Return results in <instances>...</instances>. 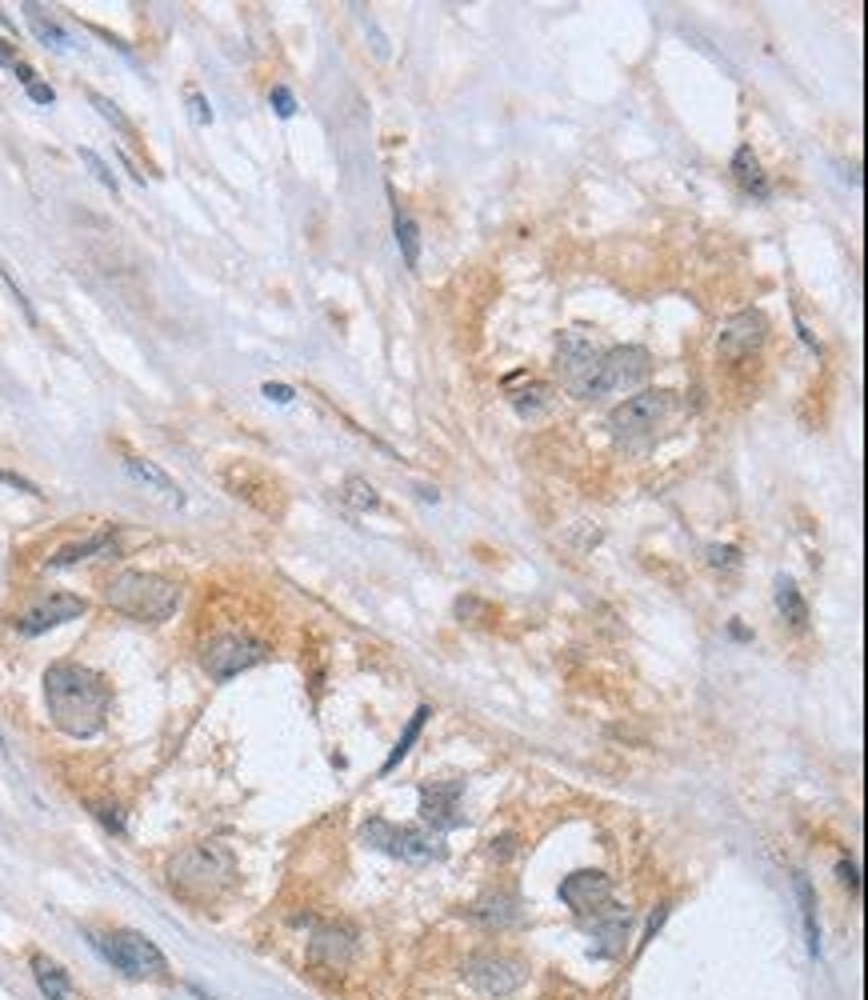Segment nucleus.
<instances>
[{
  "label": "nucleus",
  "instance_id": "f3484780",
  "mask_svg": "<svg viewBox=\"0 0 868 1000\" xmlns=\"http://www.w3.org/2000/svg\"><path fill=\"white\" fill-rule=\"evenodd\" d=\"M104 552H116V540L104 532V536H88V540H80V544H64V548H56L52 556H48V568H68V564H80V560H88V556H104Z\"/></svg>",
  "mask_w": 868,
  "mask_h": 1000
},
{
  "label": "nucleus",
  "instance_id": "5701e85b",
  "mask_svg": "<svg viewBox=\"0 0 868 1000\" xmlns=\"http://www.w3.org/2000/svg\"><path fill=\"white\" fill-rule=\"evenodd\" d=\"M428 716H432V708H428V704H420V708H416V712H412V720H408V728H404V732H400V740H396V748H392V752H388V760H384V764H380V772H392V768H396V764H400V760H404V756H408V748H412V744H416V736H420V728H424V720H428Z\"/></svg>",
  "mask_w": 868,
  "mask_h": 1000
},
{
  "label": "nucleus",
  "instance_id": "f704fd0d",
  "mask_svg": "<svg viewBox=\"0 0 868 1000\" xmlns=\"http://www.w3.org/2000/svg\"><path fill=\"white\" fill-rule=\"evenodd\" d=\"M0 68H16V48L8 40H0Z\"/></svg>",
  "mask_w": 868,
  "mask_h": 1000
},
{
  "label": "nucleus",
  "instance_id": "1a4fd4ad",
  "mask_svg": "<svg viewBox=\"0 0 868 1000\" xmlns=\"http://www.w3.org/2000/svg\"><path fill=\"white\" fill-rule=\"evenodd\" d=\"M668 416V392H636L628 400H620L612 412H608V428L612 436L620 440H636V436H648L660 428V420Z\"/></svg>",
  "mask_w": 868,
  "mask_h": 1000
},
{
  "label": "nucleus",
  "instance_id": "0eeeda50",
  "mask_svg": "<svg viewBox=\"0 0 868 1000\" xmlns=\"http://www.w3.org/2000/svg\"><path fill=\"white\" fill-rule=\"evenodd\" d=\"M364 844H372L376 852H388V856H400V860H412V864H424V860H440L444 856V840L440 832L416 824V828H396L388 820H368L360 828Z\"/></svg>",
  "mask_w": 868,
  "mask_h": 1000
},
{
  "label": "nucleus",
  "instance_id": "f257e3e1",
  "mask_svg": "<svg viewBox=\"0 0 868 1000\" xmlns=\"http://www.w3.org/2000/svg\"><path fill=\"white\" fill-rule=\"evenodd\" d=\"M108 680L76 660H56L44 672V708L52 724L72 740H92L108 720Z\"/></svg>",
  "mask_w": 868,
  "mask_h": 1000
},
{
  "label": "nucleus",
  "instance_id": "ddd939ff",
  "mask_svg": "<svg viewBox=\"0 0 868 1000\" xmlns=\"http://www.w3.org/2000/svg\"><path fill=\"white\" fill-rule=\"evenodd\" d=\"M460 796H464V780H440V784H424L420 788V820L432 832H448L456 828L460 816Z\"/></svg>",
  "mask_w": 868,
  "mask_h": 1000
},
{
  "label": "nucleus",
  "instance_id": "473e14b6",
  "mask_svg": "<svg viewBox=\"0 0 868 1000\" xmlns=\"http://www.w3.org/2000/svg\"><path fill=\"white\" fill-rule=\"evenodd\" d=\"M836 872H840V880H844V884H848L852 892H860V880H856V864H852V860H844V856H840Z\"/></svg>",
  "mask_w": 868,
  "mask_h": 1000
},
{
  "label": "nucleus",
  "instance_id": "aec40b11",
  "mask_svg": "<svg viewBox=\"0 0 868 1000\" xmlns=\"http://www.w3.org/2000/svg\"><path fill=\"white\" fill-rule=\"evenodd\" d=\"M776 612H780L788 624H796V628H804V624H808V604H804L800 588H796L788 576H780V580H776Z\"/></svg>",
  "mask_w": 868,
  "mask_h": 1000
},
{
  "label": "nucleus",
  "instance_id": "2f4dec72",
  "mask_svg": "<svg viewBox=\"0 0 868 1000\" xmlns=\"http://www.w3.org/2000/svg\"><path fill=\"white\" fill-rule=\"evenodd\" d=\"M260 392H264L268 400H276V404H292V396H296L288 384H272V380H268V384H260Z\"/></svg>",
  "mask_w": 868,
  "mask_h": 1000
},
{
  "label": "nucleus",
  "instance_id": "9d476101",
  "mask_svg": "<svg viewBox=\"0 0 868 1000\" xmlns=\"http://www.w3.org/2000/svg\"><path fill=\"white\" fill-rule=\"evenodd\" d=\"M528 968L516 960V956H500V952H484V956H472L468 968H464V980L484 992V996H508L524 984Z\"/></svg>",
  "mask_w": 868,
  "mask_h": 1000
},
{
  "label": "nucleus",
  "instance_id": "a878e982",
  "mask_svg": "<svg viewBox=\"0 0 868 1000\" xmlns=\"http://www.w3.org/2000/svg\"><path fill=\"white\" fill-rule=\"evenodd\" d=\"M88 100H92V108H96V112H100L104 120H112V124H116L120 132H128V136H132V124H128V120L120 116V108H116V104H112L108 96H100V92H88Z\"/></svg>",
  "mask_w": 868,
  "mask_h": 1000
},
{
  "label": "nucleus",
  "instance_id": "2eb2a0df",
  "mask_svg": "<svg viewBox=\"0 0 868 1000\" xmlns=\"http://www.w3.org/2000/svg\"><path fill=\"white\" fill-rule=\"evenodd\" d=\"M32 976H36V984H40V992H44L48 1000H76V988H72L68 972H64L52 956L36 952V956H32Z\"/></svg>",
  "mask_w": 868,
  "mask_h": 1000
},
{
  "label": "nucleus",
  "instance_id": "bb28decb",
  "mask_svg": "<svg viewBox=\"0 0 868 1000\" xmlns=\"http://www.w3.org/2000/svg\"><path fill=\"white\" fill-rule=\"evenodd\" d=\"M268 104H272V112H276L280 120H288V116L296 112V96H292V88H284V84H272Z\"/></svg>",
  "mask_w": 868,
  "mask_h": 1000
},
{
  "label": "nucleus",
  "instance_id": "423d86ee",
  "mask_svg": "<svg viewBox=\"0 0 868 1000\" xmlns=\"http://www.w3.org/2000/svg\"><path fill=\"white\" fill-rule=\"evenodd\" d=\"M92 948L128 980H160L168 972L164 952L132 928H112V932H92Z\"/></svg>",
  "mask_w": 868,
  "mask_h": 1000
},
{
  "label": "nucleus",
  "instance_id": "b1692460",
  "mask_svg": "<svg viewBox=\"0 0 868 1000\" xmlns=\"http://www.w3.org/2000/svg\"><path fill=\"white\" fill-rule=\"evenodd\" d=\"M548 404H552V388H548L544 380H528V388L512 392V408H516L520 416H536V412H544Z\"/></svg>",
  "mask_w": 868,
  "mask_h": 1000
},
{
  "label": "nucleus",
  "instance_id": "72a5a7b5",
  "mask_svg": "<svg viewBox=\"0 0 868 1000\" xmlns=\"http://www.w3.org/2000/svg\"><path fill=\"white\" fill-rule=\"evenodd\" d=\"M96 816H100V820H104V824H108V828H112V832H124V824H120V816H116V808H100V812H96Z\"/></svg>",
  "mask_w": 868,
  "mask_h": 1000
},
{
  "label": "nucleus",
  "instance_id": "a211bd4d",
  "mask_svg": "<svg viewBox=\"0 0 868 1000\" xmlns=\"http://www.w3.org/2000/svg\"><path fill=\"white\" fill-rule=\"evenodd\" d=\"M348 952H352V936H348V932H340V928H324V932H316V936H312V960H324L328 968L344 964V960H348Z\"/></svg>",
  "mask_w": 868,
  "mask_h": 1000
},
{
  "label": "nucleus",
  "instance_id": "7ed1b4c3",
  "mask_svg": "<svg viewBox=\"0 0 868 1000\" xmlns=\"http://www.w3.org/2000/svg\"><path fill=\"white\" fill-rule=\"evenodd\" d=\"M104 604L116 608L120 616L128 620H140V624H160L176 612L180 604V588L156 572H140V568H128V572H116L108 584H104Z\"/></svg>",
  "mask_w": 868,
  "mask_h": 1000
},
{
  "label": "nucleus",
  "instance_id": "393cba45",
  "mask_svg": "<svg viewBox=\"0 0 868 1000\" xmlns=\"http://www.w3.org/2000/svg\"><path fill=\"white\" fill-rule=\"evenodd\" d=\"M344 500H348L352 508H360V512H368V508H380V496H376V488H372L368 480H360V476H348V480H344Z\"/></svg>",
  "mask_w": 868,
  "mask_h": 1000
},
{
  "label": "nucleus",
  "instance_id": "f03ea898",
  "mask_svg": "<svg viewBox=\"0 0 868 1000\" xmlns=\"http://www.w3.org/2000/svg\"><path fill=\"white\" fill-rule=\"evenodd\" d=\"M236 876V860L224 844L204 840V844H188L168 860V884L192 900V904H208L216 900Z\"/></svg>",
  "mask_w": 868,
  "mask_h": 1000
},
{
  "label": "nucleus",
  "instance_id": "4468645a",
  "mask_svg": "<svg viewBox=\"0 0 868 1000\" xmlns=\"http://www.w3.org/2000/svg\"><path fill=\"white\" fill-rule=\"evenodd\" d=\"M124 472L132 476V480H140V484H148L152 492H160V496H168L172 504H184V492H180V484L164 472V468H156L152 460H144V456H124Z\"/></svg>",
  "mask_w": 868,
  "mask_h": 1000
},
{
  "label": "nucleus",
  "instance_id": "c756f323",
  "mask_svg": "<svg viewBox=\"0 0 868 1000\" xmlns=\"http://www.w3.org/2000/svg\"><path fill=\"white\" fill-rule=\"evenodd\" d=\"M188 104H192V116H196L200 124H212V108H208V100H204L196 88H188Z\"/></svg>",
  "mask_w": 868,
  "mask_h": 1000
},
{
  "label": "nucleus",
  "instance_id": "9b49d317",
  "mask_svg": "<svg viewBox=\"0 0 868 1000\" xmlns=\"http://www.w3.org/2000/svg\"><path fill=\"white\" fill-rule=\"evenodd\" d=\"M764 336H768L764 312L760 308H744V312H736V316H728L720 324V332H716V356L728 360V364L744 360V356H752L764 344Z\"/></svg>",
  "mask_w": 868,
  "mask_h": 1000
},
{
  "label": "nucleus",
  "instance_id": "7c9ffc66",
  "mask_svg": "<svg viewBox=\"0 0 868 1000\" xmlns=\"http://www.w3.org/2000/svg\"><path fill=\"white\" fill-rule=\"evenodd\" d=\"M24 92L36 100V104H56V92L44 84V80H32V84H24Z\"/></svg>",
  "mask_w": 868,
  "mask_h": 1000
},
{
  "label": "nucleus",
  "instance_id": "cd10ccee",
  "mask_svg": "<svg viewBox=\"0 0 868 1000\" xmlns=\"http://www.w3.org/2000/svg\"><path fill=\"white\" fill-rule=\"evenodd\" d=\"M80 160H84V164L92 168V176H96V180H100V184H104L108 192H116V188H120V184H116V176L108 172V164H104V160H100V156H96L92 148H80Z\"/></svg>",
  "mask_w": 868,
  "mask_h": 1000
},
{
  "label": "nucleus",
  "instance_id": "6ab92c4d",
  "mask_svg": "<svg viewBox=\"0 0 868 1000\" xmlns=\"http://www.w3.org/2000/svg\"><path fill=\"white\" fill-rule=\"evenodd\" d=\"M392 232H396V248H400V256H404V264L408 268H416L420 264V228H416V220L396 204V212H392Z\"/></svg>",
  "mask_w": 868,
  "mask_h": 1000
},
{
  "label": "nucleus",
  "instance_id": "39448f33",
  "mask_svg": "<svg viewBox=\"0 0 868 1000\" xmlns=\"http://www.w3.org/2000/svg\"><path fill=\"white\" fill-rule=\"evenodd\" d=\"M652 372V352L640 344H616L608 352L596 356V364L572 384V396H608V392H624L632 384H640Z\"/></svg>",
  "mask_w": 868,
  "mask_h": 1000
},
{
  "label": "nucleus",
  "instance_id": "20e7f679",
  "mask_svg": "<svg viewBox=\"0 0 868 1000\" xmlns=\"http://www.w3.org/2000/svg\"><path fill=\"white\" fill-rule=\"evenodd\" d=\"M560 900L608 944H616L628 928V912L612 900V880L604 872H592V868H580L572 876L560 880Z\"/></svg>",
  "mask_w": 868,
  "mask_h": 1000
},
{
  "label": "nucleus",
  "instance_id": "4be33fe9",
  "mask_svg": "<svg viewBox=\"0 0 868 1000\" xmlns=\"http://www.w3.org/2000/svg\"><path fill=\"white\" fill-rule=\"evenodd\" d=\"M24 12H28V24H32V32H36V40H40V44H48V48H68V44H72V40H68V32H64V28H60V24L44 12V8L28 4Z\"/></svg>",
  "mask_w": 868,
  "mask_h": 1000
},
{
  "label": "nucleus",
  "instance_id": "c85d7f7f",
  "mask_svg": "<svg viewBox=\"0 0 868 1000\" xmlns=\"http://www.w3.org/2000/svg\"><path fill=\"white\" fill-rule=\"evenodd\" d=\"M708 564L716 568H736L740 564V552L732 544H708Z\"/></svg>",
  "mask_w": 868,
  "mask_h": 1000
},
{
  "label": "nucleus",
  "instance_id": "dca6fc26",
  "mask_svg": "<svg viewBox=\"0 0 868 1000\" xmlns=\"http://www.w3.org/2000/svg\"><path fill=\"white\" fill-rule=\"evenodd\" d=\"M732 176H736V184H740L744 192L768 196V180H764V172H760V160H756L752 144H740V148L732 152Z\"/></svg>",
  "mask_w": 868,
  "mask_h": 1000
},
{
  "label": "nucleus",
  "instance_id": "f8f14e48",
  "mask_svg": "<svg viewBox=\"0 0 868 1000\" xmlns=\"http://www.w3.org/2000/svg\"><path fill=\"white\" fill-rule=\"evenodd\" d=\"M84 600L80 596H72V592H48L44 600H36L32 608H24L20 616H16V628L24 632V636H40V632H48V628H56V624H64V620H76V616H84Z\"/></svg>",
  "mask_w": 868,
  "mask_h": 1000
},
{
  "label": "nucleus",
  "instance_id": "412c9836",
  "mask_svg": "<svg viewBox=\"0 0 868 1000\" xmlns=\"http://www.w3.org/2000/svg\"><path fill=\"white\" fill-rule=\"evenodd\" d=\"M796 896H800V916H804V932H808V952L820 956V924H816V892L808 884V876H796Z\"/></svg>",
  "mask_w": 868,
  "mask_h": 1000
},
{
  "label": "nucleus",
  "instance_id": "6e6552de",
  "mask_svg": "<svg viewBox=\"0 0 868 1000\" xmlns=\"http://www.w3.org/2000/svg\"><path fill=\"white\" fill-rule=\"evenodd\" d=\"M260 660H264V644L244 632H220L200 648V664L212 680H232Z\"/></svg>",
  "mask_w": 868,
  "mask_h": 1000
}]
</instances>
